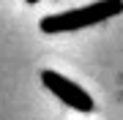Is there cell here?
<instances>
[{
    "instance_id": "2",
    "label": "cell",
    "mask_w": 123,
    "mask_h": 120,
    "mask_svg": "<svg viewBox=\"0 0 123 120\" xmlns=\"http://www.w3.org/2000/svg\"><path fill=\"white\" fill-rule=\"evenodd\" d=\"M41 82H44V87L49 90V93H55L66 107L77 109V112H93V98L85 93L77 82L66 79L63 74H57V71H41Z\"/></svg>"
},
{
    "instance_id": "1",
    "label": "cell",
    "mask_w": 123,
    "mask_h": 120,
    "mask_svg": "<svg viewBox=\"0 0 123 120\" xmlns=\"http://www.w3.org/2000/svg\"><path fill=\"white\" fill-rule=\"evenodd\" d=\"M123 11V0H98V3L82 6L74 11H63L52 14V17L41 19V30L44 33H68V30H82V27H93L110 17H118Z\"/></svg>"
}]
</instances>
